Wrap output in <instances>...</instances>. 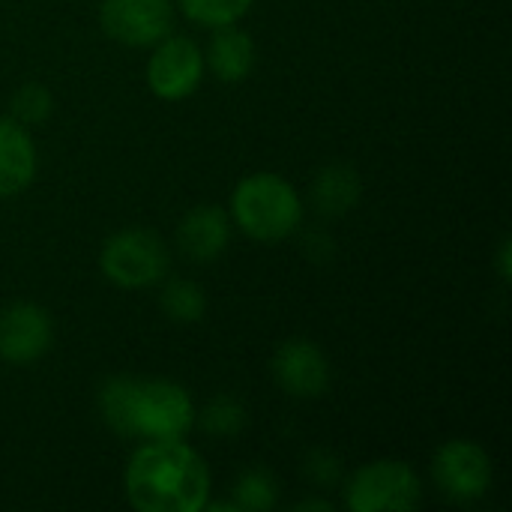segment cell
<instances>
[{"label":"cell","instance_id":"obj_6","mask_svg":"<svg viewBox=\"0 0 512 512\" xmlns=\"http://www.w3.org/2000/svg\"><path fill=\"white\" fill-rule=\"evenodd\" d=\"M492 456L477 441L453 438L441 444L432 456V480L456 504H474L492 489Z\"/></svg>","mask_w":512,"mask_h":512},{"label":"cell","instance_id":"obj_10","mask_svg":"<svg viewBox=\"0 0 512 512\" xmlns=\"http://www.w3.org/2000/svg\"><path fill=\"white\" fill-rule=\"evenodd\" d=\"M54 342V321L36 303H12L0 312V360L9 366H30L48 354Z\"/></svg>","mask_w":512,"mask_h":512},{"label":"cell","instance_id":"obj_1","mask_svg":"<svg viewBox=\"0 0 512 512\" xmlns=\"http://www.w3.org/2000/svg\"><path fill=\"white\" fill-rule=\"evenodd\" d=\"M210 489V468L186 438L141 441L123 468L126 501L138 512H201Z\"/></svg>","mask_w":512,"mask_h":512},{"label":"cell","instance_id":"obj_8","mask_svg":"<svg viewBox=\"0 0 512 512\" xmlns=\"http://www.w3.org/2000/svg\"><path fill=\"white\" fill-rule=\"evenodd\" d=\"M99 27L126 48H153L174 27L171 0H102Z\"/></svg>","mask_w":512,"mask_h":512},{"label":"cell","instance_id":"obj_14","mask_svg":"<svg viewBox=\"0 0 512 512\" xmlns=\"http://www.w3.org/2000/svg\"><path fill=\"white\" fill-rule=\"evenodd\" d=\"M360 198H363L360 171L354 165H345V162H333V165L321 168L309 186L312 207L327 219L351 213L360 204Z\"/></svg>","mask_w":512,"mask_h":512},{"label":"cell","instance_id":"obj_17","mask_svg":"<svg viewBox=\"0 0 512 512\" xmlns=\"http://www.w3.org/2000/svg\"><path fill=\"white\" fill-rule=\"evenodd\" d=\"M195 426L213 438H237L249 426V411L237 396L219 393L201 408V414H195Z\"/></svg>","mask_w":512,"mask_h":512},{"label":"cell","instance_id":"obj_9","mask_svg":"<svg viewBox=\"0 0 512 512\" xmlns=\"http://www.w3.org/2000/svg\"><path fill=\"white\" fill-rule=\"evenodd\" d=\"M273 381L291 396V399H321L330 390L333 366L324 348L306 336L285 339L273 360H270Z\"/></svg>","mask_w":512,"mask_h":512},{"label":"cell","instance_id":"obj_15","mask_svg":"<svg viewBox=\"0 0 512 512\" xmlns=\"http://www.w3.org/2000/svg\"><path fill=\"white\" fill-rule=\"evenodd\" d=\"M231 504L237 507V512H267L279 504V483L276 477L255 465L237 474L234 489H231Z\"/></svg>","mask_w":512,"mask_h":512},{"label":"cell","instance_id":"obj_11","mask_svg":"<svg viewBox=\"0 0 512 512\" xmlns=\"http://www.w3.org/2000/svg\"><path fill=\"white\" fill-rule=\"evenodd\" d=\"M228 243H231V216L219 204H198L177 225V246L195 264H210L222 258Z\"/></svg>","mask_w":512,"mask_h":512},{"label":"cell","instance_id":"obj_16","mask_svg":"<svg viewBox=\"0 0 512 512\" xmlns=\"http://www.w3.org/2000/svg\"><path fill=\"white\" fill-rule=\"evenodd\" d=\"M159 306L174 324H198L207 315V294L192 279H168L159 294Z\"/></svg>","mask_w":512,"mask_h":512},{"label":"cell","instance_id":"obj_21","mask_svg":"<svg viewBox=\"0 0 512 512\" xmlns=\"http://www.w3.org/2000/svg\"><path fill=\"white\" fill-rule=\"evenodd\" d=\"M510 237H504L501 240V246H498V258H495V264H498V276L504 279V282H510V273H512V249H510Z\"/></svg>","mask_w":512,"mask_h":512},{"label":"cell","instance_id":"obj_18","mask_svg":"<svg viewBox=\"0 0 512 512\" xmlns=\"http://www.w3.org/2000/svg\"><path fill=\"white\" fill-rule=\"evenodd\" d=\"M183 15L201 27H225V24H237L255 0H177Z\"/></svg>","mask_w":512,"mask_h":512},{"label":"cell","instance_id":"obj_13","mask_svg":"<svg viewBox=\"0 0 512 512\" xmlns=\"http://www.w3.org/2000/svg\"><path fill=\"white\" fill-rule=\"evenodd\" d=\"M258 60L255 39L240 30L237 24L216 27L207 51H204V66L222 81V84H240L252 75Z\"/></svg>","mask_w":512,"mask_h":512},{"label":"cell","instance_id":"obj_5","mask_svg":"<svg viewBox=\"0 0 512 512\" xmlns=\"http://www.w3.org/2000/svg\"><path fill=\"white\" fill-rule=\"evenodd\" d=\"M420 501V477L402 459H375L345 483V507L351 512H411Z\"/></svg>","mask_w":512,"mask_h":512},{"label":"cell","instance_id":"obj_12","mask_svg":"<svg viewBox=\"0 0 512 512\" xmlns=\"http://www.w3.org/2000/svg\"><path fill=\"white\" fill-rule=\"evenodd\" d=\"M39 171L36 141L27 126L0 117V198L21 195Z\"/></svg>","mask_w":512,"mask_h":512},{"label":"cell","instance_id":"obj_2","mask_svg":"<svg viewBox=\"0 0 512 512\" xmlns=\"http://www.w3.org/2000/svg\"><path fill=\"white\" fill-rule=\"evenodd\" d=\"M102 423L132 441L186 438L195 429V402L189 390L168 378H108L96 393Z\"/></svg>","mask_w":512,"mask_h":512},{"label":"cell","instance_id":"obj_7","mask_svg":"<svg viewBox=\"0 0 512 512\" xmlns=\"http://www.w3.org/2000/svg\"><path fill=\"white\" fill-rule=\"evenodd\" d=\"M204 51L189 36H165L150 48L147 60V87L162 102L189 99L204 78Z\"/></svg>","mask_w":512,"mask_h":512},{"label":"cell","instance_id":"obj_22","mask_svg":"<svg viewBox=\"0 0 512 512\" xmlns=\"http://www.w3.org/2000/svg\"><path fill=\"white\" fill-rule=\"evenodd\" d=\"M306 510L333 512L336 507H333L330 501H324V498H309V501H297V504H294V512H306Z\"/></svg>","mask_w":512,"mask_h":512},{"label":"cell","instance_id":"obj_19","mask_svg":"<svg viewBox=\"0 0 512 512\" xmlns=\"http://www.w3.org/2000/svg\"><path fill=\"white\" fill-rule=\"evenodd\" d=\"M9 111H12L9 117H12L15 123H21V126L30 129V126L45 123V120L54 114V96H51V90H48L45 84L27 81V84H21V87L15 90Z\"/></svg>","mask_w":512,"mask_h":512},{"label":"cell","instance_id":"obj_20","mask_svg":"<svg viewBox=\"0 0 512 512\" xmlns=\"http://www.w3.org/2000/svg\"><path fill=\"white\" fill-rule=\"evenodd\" d=\"M303 474L312 486H321V489H333L342 483L345 477V468L339 462V456H333L330 450H321L315 447L306 459H303Z\"/></svg>","mask_w":512,"mask_h":512},{"label":"cell","instance_id":"obj_4","mask_svg":"<svg viewBox=\"0 0 512 512\" xmlns=\"http://www.w3.org/2000/svg\"><path fill=\"white\" fill-rule=\"evenodd\" d=\"M99 270L114 288L144 291L168 276L171 252L159 234L147 228H123L102 243Z\"/></svg>","mask_w":512,"mask_h":512},{"label":"cell","instance_id":"obj_3","mask_svg":"<svg viewBox=\"0 0 512 512\" xmlns=\"http://www.w3.org/2000/svg\"><path fill=\"white\" fill-rule=\"evenodd\" d=\"M306 204L291 180L276 171L246 174L228 204L231 225H237L246 237L258 243H279L300 231Z\"/></svg>","mask_w":512,"mask_h":512}]
</instances>
